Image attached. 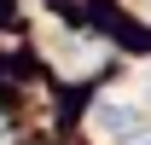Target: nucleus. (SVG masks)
<instances>
[{"label":"nucleus","instance_id":"obj_1","mask_svg":"<svg viewBox=\"0 0 151 145\" xmlns=\"http://www.w3.org/2000/svg\"><path fill=\"white\" fill-rule=\"evenodd\" d=\"M93 128H99V139H111V145H145L151 116L134 105V99H105V105L93 110Z\"/></svg>","mask_w":151,"mask_h":145},{"label":"nucleus","instance_id":"obj_2","mask_svg":"<svg viewBox=\"0 0 151 145\" xmlns=\"http://www.w3.org/2000/svg\"><path fill=\"white\" fill-rule=\"evenodd\" d=\"M145 87H151V75H145Z\"/></svg>","mask_w":151,"mask_h":145}]
</instances>
